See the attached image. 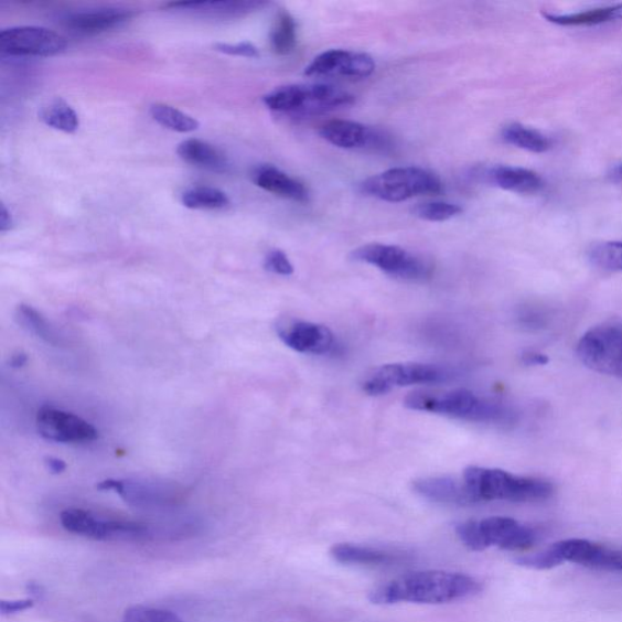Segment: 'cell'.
Masks as SVG:
<instances>
[{"label": "cell", "instance_id": "cell-1", "mask_svg": "<svg viewBox=\"0 0 622 622\" xmlns=\"http://www.w3.org/2000/svg\"><path fill=\"white\" fill-rule=\"evenodd\" d=\"M483 586L476 579L460 572L427 570L406 573L371 591L374 604L398 603L446 604L467 600L481 593Z\"/></svg>", "mask_w": 622, "mask_h": 622}, {"label": "cell", "instance_id": "cell-2", "mask_svg": "<svg viewBox=\"0 0 622 622\" xmlns=\"http://www.w3.org/2000/svg\"><path fill=\"white\" fill-rule=\"evenodd\" d=\"M404 405L414 411L471 422L505 423L513 418V414L504 405L478 397L469 389L414 392L405 398Z\"/></svg>", "mask_w": 622, "mask_h": 622}, {"label": "cell", "instance_id": "cell-3", "mask_svg": "<svg viewBox=\"0 0 622 622\" xmlns=\"http://www.w3.org/2000/svg\"><path fill=\"white\" fill-rule=\"evenodd\" d=\"M463 481L475 504L489 501L538 502L551 497L555 487L538 478L521 476L497 469L471 465Z\"/></svg>", "mask_w": 622, "mask_h": 622}, {"label": "cell", "instance_id": "cell-4", "mask_svg": "<svg viewBox=\"0 0 622 622\" xmlns=\"http://www.w3.org/2000/svg\"><path fill=\"white\" fill-rule=\"evenodd\" d=\"M457 534L471 551H484L490 547L524 551L533 547L538 538L532 526L508 517L464 522L457 526Z\"/></svg>", "mask_w": 622, "mask_h": 622}, {"label": "cell", "instance_id": "cell-5", "mask_svg": "<svg viewBox=\"0 0 622 622\" xmlns=\"http://www.w3.org/2000/svg\"><path fill=\"white\" fill-rule=\"evenodd\" d=\"M262 100L272 111L318 115L351 106L355 98L351 93L332 86L293 85L275 89Z\"/></svg>", "mask_w": 622, "mask_h": 622}, {"label": "cell", "instance_id": "cell-6", "mask_svg": "<svg viewBox=\"0 0 622 622\" xmlns=\"http://www.w3.org/2000/svg\"><path fill=\"white\" fill-rule=\"evenodd\" d=\"M362 193L386 202H403L416 196L439 195L442 183L433 172L418 167H401L366 179Z\"/></svg>", "mask_w": 622, "mask_h": 622}, {"label": "cell", "instance_id": "cell-7", "mask_svg": "<svg viewBox=\"0 0 622 622\" xmlns=\"http://www.w3.org/2000/svg\"><path fill=\"white\" fill-rule=\"evenodd\" d=\"M453 368L433 364H389L374 371L363 383L368 396H383L394 388L415 385H438L457 378Z\"/></svg>", "mask_w": 622, "mask_h": 622}, {"label": "cell", "instance_id": "cell-8", "mask_svg": "<svg viewBox=\"0 0 622 622\" xmlns=\"http://www.w3.org/2000/svg\"><path fill=\"white\" fill-rule=\"evenodd\" d=\"M60 522L68 533L97 541H146L151 536L147 525L104 519L86 510H65Z\"/></svg>", "mask_w": 622, "mask_h": 622}, {"label": "cell", "instance_id": "cell-9", "mask_svg": "<svg viewBox=\"0 0 622 622\" xmlns=\"http://www.w3.org/2000/svg\"><path fill=\"white\" fill-rule=\"evenodd\" d=\"M577 354L596 373L622 378V326L592 328L580 339Z\"/></svg>", "mask_w": 622, "mask_h": 622}, {"label": "cell", "instance_id": "cell-10", "mask_svg": "<svg viewBox=\"0 0 622 622\" xmlns=\"http://www.w3.org/2000/svg\"><path fill=\"white\" fill-rule=\"evenodd\" d=\"M352 259L405 281H423L432 271L425 259L393 245L371 244L358 247L352 254Z\"/></svg>", "mask_w": 622, "mask_h": 622}, {"label": "cell", "instance_id": "cell-11", "mask_svg": "<svg viewBox=\"0 0 622 622\" xmlns=\"http://www.w3.org/2000/svg\"><path fill=\"white\" fill-rule=\"evenodd\" d=\"M66 46L62 34L44 28L20 26L0 32V52L10 56L50 57L63 53Z\"/></svg>", "mask_w": 622, "mask_h": 622}, {"label": "cell", "instance_id": "cell-12", "mask_svg": "<svg viewBox=\"0 0 622 622\" xmlns=\"http://www.w3.org/2000/svg\"><path fill=\"white\" fill-rule=\"evenodd\" d=\"M39 433L46 440L63 444H81L99 437L97 428L75 414L44 406L35 417Z\"/></svg>", "mask_w": 622, "mask_h": 622}, {"label": "cell", "instance_id": "cell-13", "mask_svg": "<svg viewBox=\"0 0 622 622\" xmlns=\"http://www.w3.org/2000/svg\"><path fill=\"white\" fill-rule=\"evenodd\" d=\"M277 332L289 348L302 354L326 355L336 346L334 334L329 328L310 321L282 320Z\"/></svg>", "mask_w": 622, "mask_h": 622}, {"label": "cell", "instance_id": "cell-14", "mask_svg": "<svg viewBox=\"0 0 622 622\" xmlns=\"http://www.w3.org/2000/svg\"><path fill=\"white\" fill-rule=\"evenodd\" d=\"M375 68V60L368 54L333 50L317 56L305 68V75L363 79L373 75Z\"/></svg>", "mask_w": 622, "mask_h": 622}, {"label": "cell", "instance_id": "cell-15", "mask_svg": "<svg viewBox=\"0 0 622 622\" xmlns=\"http://www.w3.org/2000/svg\"><path fill=\"white\" fill-rule=\"evenodd\" d=\"M319 133L333 147L345 150H379L388 146V138L380 131L345 119H333L322 126Z\"/></svg>", "mask_w": 622, "mask_h": 622}, {"label": "cell", "instance_id": "cell-16", "mask_svg": "<svg viewBox=\"0 0 622 622\" xmlns=\"http://www.w3.org/2000/svg\"><path fill=\"white\" fill-rule=\"evenodd\" d=\"M331 556L344 566L393 567L404 564L409 555L396 549L369 547L355 544H337L331 548Z\"/></svg>", "mask_w": 622, "mask_h": 622}, {"label": "cell", "instance_id": "cell-17", "mask_svg": "<svg viewBox=\"0 0 622 622\" xmlns=\"http://www.w3.org/2000/svg\"><path fill=\"white\" fill-rule=\"evenodd\" d=\"M414 492L421 497L449 506L475 505L463 480L453 476H427L412 483Z\"/></svg>", "mask_w": 622, "mask_h": 622}, {"label": "cell", "instance_id": "cell-18", "mask_svg": "<svg viewBox=\"0 0 622 622\" xmlns=\"http://www.w3.org/2000/svg\"><path fill=\"white\" fill-rule=\"evenodd\" d=\"M133 17L128 9L101 8L68 14L64 22L72 31L97 34L119 28Z\"/></svg>", "mask_w": 622, "mask_h": 622}, {"label": "cell", "instance_id": "cell-19", "mask_svg": "<svg viewBox=\"0 0 622 622\" xmlns=\"http://www.w3.org/2000/svg\"><path fill=\"white\" fill-rule=\"evenodd\" d=\"M253 179L258 187L274 195L294 202H307L309 200V191L305 185L280 171L277 167L260 165L254 172Z\"/></svg>", "mask_w": 622, "mask_h": 622}, {"label": "cell", "instance_id": "cell-20", "mask_svg": "<svg viewBox=\"0 0 622 622\" xmlns=\"http://www.w3.org/2000/svg\"><path fill=\"white\" fill-rule=\"evenodd\" d=\"M487 178L497 187L516 194H536L544 187L540 175L522 167L496 165L487 172Z\"/></svg>", "mask_w": 622, "mask_h": 622}, {"label": "cell", "instance_id": "cell-21", "mask_svg": "<svg viewBox=\"0 0 622 622\" xmlns=\"http://www.w3.org/2000/svg\"><path fill=\"white\" fill-rule=\"evenodd\" d=\"M176 152L183 161L203 170L215 173H226L230 170L226 156L206 141L187 139L178 147Z\"/></svg>", "mask_w": 622, "mask_h": 622}, {"label": "cell", "instance_id": "cell-22", "mask_svg": "<svg viewBox=\"0 0 622 622\" xmlns=\"http://www.w3.org/2000/svg\"><path fill=\"white\" fill-rule=\"evenodd\" d=\"M265 2H256V0H240V2H182V3H171L167 8L187 11V13H194L201 17L207 18H240L246 14L253 13V11L265 7Z\"/></svg>", "mask_w": 622, "mask_h": 622}, {"label": "cell", "instance_id": "cell-23", "mask_svg": "<svg viewBox=\"0 0 622 622\" xmlns=\"http://www.w3.org/2000/svg\"><path fill=\"white\" fill-rule=\"evenodd\" d=\"M544 18L555 25L565 28L604 25L622 20V3L579 11V13H544Z\"/></svg>", "mask_w": 622, "mask_h": 622}, {"label": "cell", "instance_id": "cell-24", "mask_svg": "<svg viewBox=\"0 0 622 622\" xmlns=\"http://www.w3.org/2000/svg\"><path fill=\"white\" fill-rule=\"evenodd\" d=\"M502 139L510 146L533 153H544L554 147L551 138L541 133L540 130L521 124H511L502 129Z\"/></svg>", "mask_w": 622, "mask_h": 622}, {"label": "cell", "instance_id": "cell-25", "mask_svg": "<svg viewBox=\"0 0 622 622\" xmlns=\"http://www.w3.org/2000/svg\"><path fill=\"white\" fill-rule=\"evenodd\" d=\"M15 318L19 325L33 334V336L54 346L62 345L63 339L58 336L51 322L31 305L20 304L17 309Z\"/></svg>", "mask_w": 622, "mask_h": 622}, {"label": "cell", "instance_id": "cell-26", "mask_svg": "<svg viewBox=\"0 0 622 622\" xmlns=\"http://www.w3.org/2000/svg\"><path fill=\"white\" fill-rule=\"evenodd\" d=\"M42 121L56 130L72 135L79 128L78 115L63 99L56 98L42 107Z\"/></svg>", "mask_w": 622, "mask_h": 622}, {"label": "cell", "instance_id": "cell-27", "mask_svg": "<svg viewBox=\"0 0 622 622\" xmlns=\"http://www.w3.org/2000/svg\"><path fill=\"white\" fill-rule=\"evenodd\" d=\"M150 114L156 122L167 129L176 131V133H193L200 127L197 119L179 111L170 105L154 104L151 106Z\"/></svg>", "mask_w": 622, "mask_h": 622}, {"label": "cell", "instance_id": "cell-28", "mask_svg": "<svg viewBox=\"0 0 622 622\" xmlns=\"http://www.w3.org/2000/svg\"><path fill=\"white\" fill-rule=\"evenodd\" d=\"M270 45L274 53L289 55L297 45V25L287 11H280L270 33Z\"/></svg>", "mask_w": 622, "mask_h": 622}, {"label": "cell", "instance_id": "cell-29", "mask_svg": "<svg viewBox=\"0 0 622 622\" xmlns=\"http://www.w3.org/2000/svg\"><path fill=\"white\" fill-rule=\"evenodd\" d=\"M182 203L189 210H223L230 205V200L222 190L197 186L185 191Z\"/></svg>", "mask_w": 622, "mask_h": 622}, {"label": "cell", "instance_id": "cell-30", "mask_svg": "<svg viewBox=\"0 0 622 622\" xmlns=\"http://www.w3.org/2000/svg\"><path fill=\"white\" fill-rule=\"evenodd\" d=\"M594 267L605 271H622V242H608L594 245L589 253Z\"/></svg>", "mask_w": 622, "mask_h": 622}, {"label": "cell", "instance_id": "cell-31", "mask_svg": "<svg viewBox=\"0 0 622 622\" xmlns=\"http://www.w3.org/2000/svg\"><path fill=\"white\" fill-rule=\"evenodd\" d=\"M462 212L463 210L460 206L449 202L420 203L412 210L417 218L427 222H447L458 217Z\"/></svg>", "mask_w": 622, "mask_h": 622}, {"label": "cell", "instance_id": "cell-32", "mask_svg": "<svg viewBox=\"0 0 622 622\" xmlns=\"http://www.w3.org/2000/svg\"><path fill=\"white\" fill-rule=\"evenodd\" d=\"M124 622H184V620L171 610L137 605L126 610Z\"/></svg>", "mask_w": 622, "mask_h": 622}, {"label": "cell", "instance_id": "cell-33", "mask_svg": "<svg viewBox=\"0 0 622 622\" xmlns=\"http://www.w3.org/2000/svg\"><path fill=\"white\" fill-rule=\"evenodd\" d=\"M265 267L268 271L281 275V277H290L294 271L291 260L280 249H274L268 254Z\"/></svg>", "mask_w": 622, "mask_h": 622}, {"label": "cell", "instance_id": "cell-34", "mask_svg": "<svg viewBox=\"0 0 622 622\" xmlns=\"http://www.w3.org/2000/svg\"><path fill=\"white\" fill-rule=\"evenodd\" d=\"M214 50L225 55L243 56L249 58L259 57L258 47L249 42L237 44L218 43L214 45Z\"/></svg>", "mask_w": 622, "mask_h": 622}, {"label": "cell", "instance_id": "cell-35", "mask_svg": "<svg viewBox=\"0 0 622 622\" xmlns=\"http://www.w3.org/2000/svg\"><path fill=\"white\" fill-rule=\"evenodd\" d=\"M33 605V600L2 601L0 602V612H2L4 616L14 615L25 612V610L32 608Z\"/></svg>", "mask_w": 622, "mask_h": 622}, {"label": "cell", "instance_id": "cell-36", "mask_svg": "<svg viewBox=\"0 0 622 622\" xmlns=\"http://www.w3.org/2000/svg\"><path fill=\"white\" fill-rule=\"evenodd\" d=\"M522 362L528 366H544L549 363L546 354L529 351L522 354Z\"/></svg>", "mask_w": 622, "mask_h": 622}, {"label": "cell", "instance_id": "cell-37", "mask_svg": "<svg viewBox=\"0 0 622 622\" xmlns=\"http://www.w3.org/2000/svg\"><path fill=\"white\" fill-rule=\"evenodd\" d=\"M14 219L11 217V213L6 207L4 203L0 206V232L7 233L13 229Z\"/></svg>", "mask_w": 622, "mask_h": 622}, {"label": "cell", "instance_id": "cell-38", "mask_svg": "<svg viewBox=\"0 0 622 622\" xmlns=\"http://www.w3.org/2000/svg\"><path fill=\"white\" fill-rule=\"evenodd\" d=\"M45 465L47 471L52 474H62L66 470V463L63 460L56 458H46Z\"/></svg>", "mask_w": 622, "mask_h": 622}, {"label": "cell", "instance_id": "cell-39", "mask_svg": "<svg viewBox=\"0 0 622 622\" xmlns=\"http://www.w3.org/2000/svg\"><path fill=\"white\" fill-rule=\"evenodd\" d=\"M26 590L32 597L39 598V600L44 596L43 586L40 583L29 582Z\"/></svg>", "mask_w": 622, "mask_h": 622}, {"label": "cell", "instance_id": "cell-40", "mask_svg": "<svg viewBox=\"0 0 622 622\" xmlns=\"http://www.w3.org/2000/svg\"><path fill=\"white\" fill-rule=\"evenodd\" d=\"M26 363H28L26 354L19 353L17 355H14L13 357H11L10 366L19 368V367H22L23 365H25Z\"/></svg>", "mask_w": 622, "mask_h": 622}, {"label": "cell", "instance_id": "cell-41", "mask_svg": "<svg viewBox=\"0 0 622 622\" xmlns=\"http://www.w3.org/2000/svg\"><path fill=\"white\" fill-rule=\"evenodd\" d=\"M619 175L622 178V165L619 169Z\"/></svg>", "mask_w": 622, "mask_h": 622}]
</instances>
